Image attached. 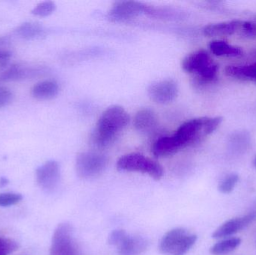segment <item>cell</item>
<instances>
[{"mask_svg": "<svg viewBox=\"0 0 256 255\" xmlns=\"http://www.w3.org/2000/svg\"><path fill=\"white\" fill-rule=\"evenodd\" d=\"M221 117H202L182 124L173 134L180 148H186L200 142L213 133L222 123Z\"/></svg>", "mask_w": 256, "mask_h": 255, "instance_id": "cell-2", "label": "cell"}, {"mask_svg": "<svg viewBox=\"0 0 256 255\" xmlns=\"http://www.w3.org/2000/svg\"><path fill=\"white\" fill-rule=\"evenodd\" d=\"M56 4L52 1H44L38 4L32 10L36 16L44 17L54 13L56 10Z\"/></svg>", "mask_w": 256, "mask_h": 255, "instance_id": "cell-23", "label": "cell"}, {"mask_svg": "<svg viewBox=\"0 0 256 255\" xmlns=\"http://www.w3.org/2000/svg\"><path fill=\"white\" fill-rule=\"evenodd\" d=\"M242 20L228 21V22H219V23L210 24L203 28V32L208 37L216 36L231 35L237 31H240L242 28Z\"/></svg>", "mask_w": 256, "mask_h": 255, "instance_id": "cell-13", "label": "cell"}, {"mask_svg": "<svg viewBox=\"0 0 256 255\" xmlns=\"http://www.w3.org/2000/svg\"><path fill=\"white\" fill-rule=\"evenodd\" d=\"M108 159L100 153L82 152L76 160V171L82 179H92L100 176L108 166Z\"/></svg>", "mask_w": 256, "mask_h": 255, "instance_id": "cell-6", "label": "cell"}, {"mask_svg": "<svg viewBox=\"0 0 256 255\" xmlns=\"http://www.w3.org/2000/svg\"><path fill=\"white\" fill-rule=\"evenodd\" d=\"M249 142L250 136H248V133H244V132L234 133L230 138V144L237 149L246 148V145L249 144Z\"/></svg>", "mask_w": 256, "mask_h": 255, "instance_id": "cell-26", "label": "cell"}, {"mask_svg": "<svg viewBox=\"0 0 256 255\" xmlns=\"http://www.w3.org/2000/svg\"><path fill=\"white\" fill-rule=\"evenodd\" d=\"M226 74L240 80L252 81L256 83V63L249 65H230L226 67Z\"/></svg>", "mask_w": 256, "mask_h": 255, "instance_id": "cell-18", "label": "cell"}, {"mask_svg": "<svg viewBox=\"0 0 256 255\" xmlns=\"http://www.w3.org/2000/svg\"><path fill=\"white\" fill-rule=\"evenodd\" d=\"M60 91L58 83L54 80H45L36 84L32 89V95L39 100H51Z\"/></svg>", "mask_w": 256, "mask_h": 255, "instance_id": "cell-17", "label": "cell"}, {"mask_svg": "<svg viewBox=\"0 0 256 255\" xmlns=\"http://www.w3.org/2000/svg\"><path fill=\"white\" fill-rule=\"evenodd\" d=\"M19 245L10 238H0V255H9L16 252Z\"/></svg>", "mask_w": 256, "mask_h": 255, "instance_id": "cell-25", "label": "cell"}, {"mask_svg": "<svg viewBox=\"0 0 256 255\" xmlns=\"http://www.w3.org/2000/svg\"><path fill=\"white\" fill-rule=\"evenodd\" d=\"M129 115L124 108L112 106L102 113L92 136L93 144L99 148L110 145L118 133L127 127Z\"/></svg>", "mask_w": 256, "mask_h": 255, "instance_id": "cell-1", "label": "cell"}, {"mask_svg": "<svg viewBox=\"0 0 256 255\" xmlns=\"http://www.w3.org/2000/svg\"><path fill=\"white\" fill-rule=\"evenodd\" d=\"M238 181L239 175L238 174H230L220 183L218 190L224 194H228L234 190Z\"/></svg>", "mask_w": 256, "mask_h": 255, "instance_id": "cell-22", "label": "cell"}, {"mask_svg": "<svg viewBox=\"0 0 256 255\" xmlns=\"http://www.w3.org/2000/svg\"><path fill=\"white\" fill-rule=\"evenodd\" d=\"M150 6L136 1H120L115 2L108 13L112 22H124L134 19L142 13H147Z\"/></svg>", "mask_w": 256, "mask_h": 255, "instance_id": "cell-8", "label": "cell"}, {"mask_svg": "<svg viewBox=\"0 0 256 255\" xmlns=\"http://www.w3.org/2000/svg\"><path fill=\"white\" fill-rule=\"evenodd\" d=\"M148 247V243L142 237L128 235L117 250L120 255H140L147 250Z\"/></svg>", "mask_w": 256, "mask_h": 255, "instance_id": "cell-12", "label": "cell"}, {"mask_svg": "<svg viewBox=\"0 0 256 255\" xmlns=\"http://www.w3.org/2000/svg\"><path fill=\"white\" fill-rule=\"evenodd\" d=\"M197 236L183 228L167 232L161 240L159 250L162 255H184L195 245Z\"/></svg>", "mask_w": 256, "mask_h": 255, "instance_id": "cell-5", "label": "cell"}, {"mask_svg": "<svg viewBox=\"0 0 256 255\" xmlns=\"http://www.w3.org/2000/svg\"><path fill=\"white\" fill-rule=\"evenodd\" d=\"M178 87L173 79H164L152 84L148 88L150 100L159 104L172 103L177 97Z\"/></svg>", "mask_w": 256, "mask_h": 255, "instance_id": "cell-10", "label": "cell"}, {"mask_svg": "<svg viewBox=\"0 0 256 255\" xmlns=\"http://www.w3.org/2000/svg\"><path fill=\"white\" fill-rule=\"evenodd\" d=\"M9 184V180L7 178H0V188H4V187H7L8 184Z\"/></svg>", "mask_w": 256, "mask_h": 255, "instance_id": "cell-31", "label": "cell"}, {"mask_svg": "<svg viewBox=\"0 0 256 255\" xmlns=\"http://www.w3.org/2000/svg\"><path fill=\"white\" fill-rule=\"evenodd\" d=\"M134 124L136 130L146 133L155 128L158 124V118L156 114L150 109H140L134 117Z\"/></svg>", "mask_w": 256, "mask_h": 255, "instance_id": "cell-16", "label": "cell"}, {"mask_svg": "<svg viewBox=\"0 0 256 255\" xmlns=\"http://www.w3.org/2000/svg\"><path fill=\"white\" fill-rule=\"evenodd\" d=\"M12 53L6 49H0V66L4 67L10 61Z\"/></svg>", "mask_w": 256, "mask_h": 255, "instance_id": "cell-30", "label": "cell"}, {"mask_svg": "<svg viewBox=\"0 0 256 255\" xmlns=\"http://www.w3.org/2000/svg\"><path fill=\"white\" fill-rule=\"evenodd\" d=\"M128 234L124 230H115L110 235L108 238V243L111 246L118 247L120 244L124 241V238L127 237Z\"/></svg>", "mask_w": 256, "mask_h": 255, "instance_id": "cell-27", "label": "cell"}, {"mask_svg": "<svg viewBox=\"0 0 256 255\" xmlns=\"http://www.w3.org/2000/svg\"><path fill=\"white\" fill-rule=\"evenodd\" d=\"M50 255H78L72 225L63 223L54 231L51 243Z\"/></svg>", "mask_w": 256, "mask_h": 255, "instance_id": "cell-7", "label": "cell"}, {"mask_svg": "<svg viewBox=\"0 0 256 255\" xmlns=\"http://www.w3.org/2000/svg\"><path fill=\"white\" fill-rule=\"evenodd\" d=\"M13 94L10 89L0 85V108L6 107L10 104L13 100Z\"/></svg>", "mask_w": 256, "mask_h": 255, "instance_id": "cell-29", "label": "cell"}, {"mask_svg": "<svg viewBox=\"0 0 256 255\" xmlns=\"http://www.w3.org/2000/svg\"><path fill=\"white\" fill-rule=\"evenodd\" d=\"M22 195L15 193H0V207L13 206L22 201Z\"/></svg>", "mask_w": 256, "mask_h": 255, "instance_id": "cell-24", "label": "cell"}, {"mask_svg": "<svg viewBox=\"0 0 256 255\" xmlns=\"http://www.w3.org/2000/svg\"><path fill=\"white\" fill-rule=\"evenodd\" d=\"M240 32L248 37H256V19L243 21Z\"/></svg>", "mask_w": 256, "mask_h": 255, "instance_id": "cell-28", "label": "cell"}, {"mask_svg": "<svg viewBox=\"0 0 256 255\" xmlns=\"http://www.w3.org/2000/svg\"><path fill=\"white\" fill-rule=\"evenodd\" d=\"M117 169L122 172L146 174L156 181L164 175V169L158 162L138 153L122 156L117 162Z\"/></svg>", "mask_w": 256, "mask_h": 255, "instance_id": "cell-4", "label": "cell"}, {"mask_svg": "<svg viewBox=\"0 0 256 255\" xmlns=\"http://www.w3.org/2000/svg\"><path fill=\"white\" fill-rule=\"evenodd\" d=\"M209 49L216 56H240L243 51L238 46H232L224 40H214L209 44Z\"/></svg>", "mask_w": 256, "mask_h": 255, "instance_id": "cell-19", "label": "cell"}, {"mask_svg": "<svg viewBox=\"0 0 256 255\" xmlns=\"http://www.w3.org/2000/svg\"><path fill=\"white\" fill-rule=\"evenodd\" d=\"M182 148L173 136H164L158 139L152 146V154L156 157H166L174 155Z\"/></svg>", "mask_w": 256, "mask_h": 255, "instance_id": "cell-14", "label": "cell"}, {"mask_svg": "<svg viewBox=\"0 0 256 255\" xmlns=\"http://www.w3.org/2000/svg\"><path fill=\"white\" fill-rule=\"evenodd\" d=\"M19 37L26 40H34L40 38L45 34V30L42 25L37 22H28L21 24L15 30Z\"/></svg>", "mask_w": 256, "mask_h": 255, "instance_id": "cell-20", "label": "cell"}, {"mask_svg": "<svg viewBox=\"0 0 256 255\" xmlns=\"http://www.w3.org/2000/svg\"><path fill=\"white\" fill-rule=\"evenodd\" d=\"M254 167H255V168H256V156L255 158H254Z\"/></svg>", "mask_w": 256, "mask_h": 255, "instance_id": "cell-32", "label": "cell"}, {"mask_svg": "<svg viewBox=\"0 0 256 255\" xmlns=\"http://www.w3.org/2000/svg\"><path fill=\"white\" fill-rule=\"evenodd\" d=\"M61 178V169L56 161L50 160L36 170V181L39 187L46 192L55 190Z\"/></svg>", "mask_w": 256, "mask_h": 255, "instance_id": "cell-9", "label": "cell"}, {"mask_svg": "<svg viewBox=\"0 0 256 255\" xmlns=\"http://www.w3.org/2000/svg\"><path fill=\"white\" fill-rule=\"evenodd\" d=\"M256 220V212H252L243 217L231 219L221 225L214 231L212 238L214 239L231 238L233 235L252 224Z\"/></svg>", "mask_w": 256, "mask_h": 255, "instance_id": "cell-11", "label": "cell"}, {"mask_svg": "<svg viewBox=\"0 0 256 255\" xmlns=\"http://www.w3.org/2000/svg\"><path fill=\"white\" fill-rule=\"evenodd\" d=\"M40 71H42L40 69L26 67L20 64H14L1 75L0 79L6 82L21 80V79L33 77L40 73Z\"/></svg>", "mask_w": 256, "mask_h": 255, "instance_id": "cell-15", "label": "cell"}, {"mask_svg": "<svg viewBox=\"0 0 256 255\" xmlns=\"http://www.w3.org/2000/svg\"><path fill=\"white\" fill-rule=\"evenodd\" d=\"M182 67L188 73L196 75L202 82H212L218 75V64L204 49H198L186 55L182 61Z\"/></svg>", "mask_w": 256, "mask_h": 255, "instance_id": "cell-3", "label": "cell"}, {"mask_svg": "<svg viewBox=\"0 0 256 255\" xmlns=\"http://www.w3.org/2000/svg\"><path fill=\"white\" fill-rule=\"evenodd\" d=\"M242 244L239 238H227L210 247V253L213 255H226L234 251Z\"/></svg>", "mask_w": 256, "mask_h": 255, "instance_id": "cell-21", "label": "cell"}]
</instances>
